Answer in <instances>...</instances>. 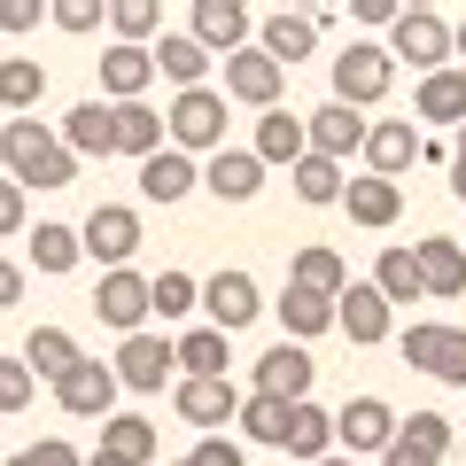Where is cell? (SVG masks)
Instances as JSON below:
<instances>
[{
	"label": "cell",
	"mask_w": 466,
	"mask_h": 466,
	"mask_svg": "<svg viewBox=\"0 0 466 466\" xmlns=\"http://www.w3.org/2000/svg\"><path fill=\"white\" fill-rule=\"evenodd\" d=\"M116 109V156H140L148 164L156 148H164V116L148 109V101H109Z\"/></svg>",
	"instance_id": "34"
},
{
	"label": "cell",
	"mask_w": 466,
	"mask_h": 466,
	"mask_svg": "<svg viewBox=\"0 0 466 466\" xmlns=\"http://www.w3.org/2000/svg\"><path fill=\"white\" fill-rule=\"evenodd\" d=\"M8 303H24V265H8V257H0V311H8Z\"/></svg>",
	"instance_id": "51"
},
{
	"label": "cell",
	"mask_w": 466,
	"mask_h": 466,
	"mask_svg": "<svg viewBox=\"0 0 466 466\" xmlns=\"http://www.w3.org/2000/svg\"><path fill=\"white\" fill-rule=\"evenodd\" d=\"M78 358H86V350L70 342L63 327H32V334H24V373H32V381H63Z\"/></svg>",
	"instance_id": "28"
},
{
	"label": "cell",
	"mask_w": 466,
	"mask_h": 466,
	"mask_svg": "<svg viewBox=\"0 0 466 466\" xmlns=\"http://www.w3.org/2000/svg\"><path fill=\"white\" fill-rule=\"evenodd\" d=\"M116 389H133V397H156V389L171 381V373H179V358H171V334H125V350H116Z\"/></svg>",
	"instance_id": "7"
},
{
	"label": "cell",
	"mask_w": 466,
	"mask_h": 466,
	"mask_svg": "<svg viewBox=\"0 0 466 466\" xmlns=\"http://www.w3.org/2000/svg\"><path fill=\"white\" fill-rule=\"evenodd\" d=\"M459 249H466V241H459Z\"/></svg>",
	"instance_id": "57"
},
{
	"label": "cell",
	"mask_w": 466,
	"mask_h": 466,
	"mask_svg": "<svg viewBox=\"0 0 466 466\" xmlns=\"http://www.w3.org/2000/svg\"><path fill=\"white\" fill-rule=\"evenodd\" d=\"M389 86H397V63H389L381 39H350L334 55V101L342 109H373V101H389Z\"/></svg>",
	"instance_id": "4"
},
{
	"label": "cell",
	"mask_w": 466,
	"mask_h": 466,
	"mask_svg": "<svg viewBox=\"0 0 466 466\" xmlns=\"http://www.w3.org/2000/svg\"><path fill=\"white\" fill-rule=\"evenodd\" d=\"M202 187H210L218 202H257V187H265V164H257L249 148H218L210 164H202Z\"/></svg>",
	"instance_id": "23"
},
{
	"label": "cell",
	"mask_w": 466,
	"mask_h": 466,
	"mask_svg": "<svg viewBox=\"0 0 466 466\" xmlns=\"http://www.w3.org/2000/svg\"><path fill=\"white\" fill-rule=\"evenodd\" d=\"M373 296L397 311V303H420L428 288H420V265H412V249H381V265H373Z\"/></svg>",
	"instance_id": "37"
},
{
	"label": "cell",
	"mask_w": 466,
	"mask_h": 466,
	"mask_svg": "<svg viewBox=\"0 0 466 466\" xmlns=\"http://www.w3.org/2000/svg\"><path fill=\"white\" fill-rule=\"evenodd\" d=\"M404 366L435 373V381L466 389V327H443V319H420V327H404Z\"/></svg>",
	"instance_id": "5"
},
{
	"label": "cell",
	"mask_w": 466,
	"mask_h": 466,
	"mask_svg": "<svg viewBox=\"0 0 466 466\" xmlns=\"http://www.w3.org/2000/svg\"><path fill=\"white\" fill-rule=\"evenodd\" d=\"M303 148H311V156H327V164H342V156H358V148H366V116H358V109H342V101H327V109H311V116H303Z\"/></svg>",
	"instance_id": "15"
},
{
	"label": "cell",
	"mask_w": 466,
	"mask_h": 466,
	"mask_svg": "<svg viewBox=\"0 0 466 466\" xmlns=\"http://www.w3.org/2000/svg\"><path fill=\"white\" fill-rule=\"evenodd\" d=\"M412 265H420V288L428 296H466V249L451 241V233H428V241H412Z\"/></svg>",
	"instance_id": "20"
},
{
	"label": "cell",
	"mask_w": 466,
	"mask_h": 466,
	"mask_svg": "<svg viewBox=\"0 0 466 466\" xmlns=\"http://www.w3.org/2000/svg\"><path fill=\"white\" fill-rule=\"evenodd\" d=\"M280 451H288V459H303V466L334 459V412H319L311 397L288 404V435H280Z\"/></svg>",
	"instance_id": "25"
},
{
	"label": "cell",
	"mask_w": 466,
	"mask_h": 466,
	"mask_svg": "<svg viewBox=\"0 0 466 466\" xmlns=\"http://www.w3.org/2000/svg\"><path fill=\"white\" fill-rule=\"evenodd\" d=\"M0 466H86L78 451L63 443V435H47V443H32V451H16V459H0Z\"/></svg>",
	"instance_id": "45"
},
{
	"label": "cell",
	"mask_w": 466,
	"mask_h": 466,
	"mask_svg": "<svg viewBox=\"0 0 466 466\" xmlns=\"http://www.w3.org/2000/svg\"><path fill=\"white\" fill-rule=\"evenodd\" d=\"M86 466H116V459H101V451H94V459H86Z\"/></svg>",
	"instance_id": "55"
},
{
	"label": "cell",
	"mask_w": 466,
	"mask_h": 466,
	"mask_svg": "<svg viewBox=\"0 0 466 466\" xmlns=\"http://www.w3.org/2000/svg\"><path fill=\"white\" fill-rule=\"evenodd\" d=\"M164 148H179V156H218V148H226V94H210V86L179 94V101L164 109Z\"/></svg>",
	"instance_id": "2"
},
{
	"label": "cell",
	"mask_w": 466,
	"mask_h": 466,
	"mask_svg": "<svg viewBox=\"0 0 466 466\" xmlns=\"http://www.w3.org/2000/svg\"><path fill=\"white\" fill-rule=\"evenodd\" d=\"M171 404H179V420L187 428H226L233 412H241V389L233 381H171Z\"/></svg>",
	"instance_id": "21"
},
{
	"label": "cell",
	"mask_w": 466,
	"mask_h": 466,
	"mask_svg": "<svg viewBox=\"0 0 466 466\" xmlns=\"http://www.w3.org/2000/svg\"><path fill=\"white\" fill-rule=\"evenodd\" d=\"M101 16L116 24V47H140V39H148L156 24H164V0H109Z\"/></svg>",
	"instance_id": "41"
},
{
	"label": "cell",
	"mask_w": 466,
	"mask_h": 466,
	"mask_svg": "<svg viewBox=\"0 0 466 466\" xmlns=\"http://www.w3.org/2000/svg\"><path fill=\"white\" fill-rule=\"evenodd\" d=\"M187 466H249V459H241V443H233V435H202Z\"/></svg>",
	"instance_id": "46"
},
{
	"label": "cell",
	"mask_w": 466,
	"mask_h": 466,
	"mask_svg": "<svg viewBox=\"0 0 466 466\" xmlns=\"http://www.w3.org/2000/svg\"><path fill=\"white\" fill-rule=\"evenodd\" d=\"M272 311H280L288 342H311V334H327V327H334V303H327V296H311V288H288Z\"/></svg>",
	"instance_id": "36"
},
{
	"label": "cell",
	"mask_w": 466,
	"mask_h": 466,
	"mask_svg": "<svg viewBox=\"0 0 466 466\" xmlns=\"http://www.w3.org/2000/svg\"><path fill=\"white\" fill-rule=\"evenodd\" d=\"M202 311H210L218 334H241L257 311H265V296H257L249 272H218V280H202Z\"/></svg>",
	"instance_id": "16"
},
{
	"label": "cell",
	"mask_w": 466,
	"mask_h": 466,
	"mask_svg": "<svg viewBox=\"0 0 466 466\" xmlns=\"http://www.w3.org/2000/svg\"><path fill=\"white\" fill-rule=\"evenodd\" d=\"M0 164H8V179H16L24 195H32V187H70L78 179V156H70L39 116H8V125H0Z\"/></svg>",
	"instance_id": "1"
},
{
	"label": "cell",
	"mask_w": 466,
	"mask_h": 466,
	"mask_svg": "<svg viewBox=\"0 0 466 466\" xmlns=\"http://www.w3.org/2000/svg\"><path fill=\"white\" fill-rule=\"evenodd\" d=\"M257 164H288V171H296L303 164V156H311V148H303V116H288V109H265V116H257Z\"/></svg>",
	"instance_id": "30"
},
{
	"label": "cell",
	"mask_w": 466,
	"mask_h": 466,
	"mask_svg": "<svg viewBox=\"0 0 466 466\" xmlns=\"http://www.w3.org/2000/svg\"><path fill=\"white\" fill-rule=\"evenodd\" d=\"M389 435H397V404H389V397H350L342 412H334V443H342V459H358V451H389Z\"/></svg>",
	"instance_id": "10"
},
{
	"label": "cell",
	"mask_w": 466,
	"mask_h": 466,
	"mask_svg": "<svg viewBox=\"0 0 466 466\" xmlns=\"http://www.w3.org/2000/svg\"><path fill=\"white\" fill-rule=\"evenodd\" d=\"M342 210L358 218V226H366V233H389V226H397V218H404V187L373 179V171H366V179H342Z\"/></svg>",
	"instance_id": "22"
},
{
	"label": "cell",
	"mask_w": 466,
	"mask_h": 466,
	"mask_svg": "<svg viewBox=\"0 0 466 466\" xmlns=\"http://www.w3.org/2000/svg\"><path fill=\"white\" fill-rule=\"evenodd\" d=\"M412 116H428V125H466V70H435V78H420Z\"/></svg>",
	"instance_id": "33"
},
{
	"label": "cell",
	"mask_w": 466,
	"mask_h": 466,
	"mask_svg": "<svg viewBox=\"0 0 466 466\" xmlns=\"http://www.w3.org/2000/svg\"><path fill=\"white\" fill-rule=\"evenodd\" d=\"M319 466H358V459H342V451H334V459H319Z\"/></svg>",
	"instance_id": "54"
},
{
	"label": "cell",
	"mask_w": 466,
	"mask_h": 466,
	"mask_svg": "<svg viewBox=\"0 0 466 466\" xmlns=\"http://www.w3.org/2000/svg\"><path fill=\"white\" fill-rule=\"evenodd\" d=\"M78 249L94 257V265L125 272V265H133V249H140V210H125V202H94L86 226H78Z\"/></svg>",
	"instance_id": "6"
},
{
	"label": "cell",
	"mask_w": 466,
	"mask_h": 466,
	"mask_svg": "<svg viewBox=\"0 0 466 466\" xmlns=\"http://www.w3.org/2000/svg\"><path fill=\"white\" fill-rule=\"evenodd\" d=\"M39 94H47V70L32 55H8L0 63V109H39Z\"/></svg>",
	"instance_id": "38"
},
{
	"label": "cell",
	"mask_w": 466,
	"mask_h": 466,
	"mask_svg": "<svg viewBox=\"0 0 466 466\" xmlns=\"http://www.w3.org/2000/svg\"><path fill=\"white\" fill-rule=\"evenodd\" d=\"M63 148L70 156H116V109L109 101H78L63 116Z\"/></svg>",
	"instance_id": "27"
},
{
	"label": "cell",
	"mask_w": 466,
	"mask_h": 466,
	"mask_svg": "<svg viewBox=\"0 0 466 466\" xmlns=\"http://www.w3.org/2000/svg\"><path fill=\"white\" fill-rule=\"evenodd\" d=\"M443 451H451V420L443 412H412V420H397L381 466H443Z\"/></svg>",
	"instance_id": "14"
},
{
	"label": "cell",
	"mask_w": 466,
	"mask_h": 466,
	"mask_svg": "<svg viewBox=\"0 0 466 466\" xmlns=\"http://www.w3.org/2000/svg\"><path fill=\"white\" fill-rule=\"evenodd\" d=\"M451 55H466V24H451Z\"/></svg>",
	"instance_id": "53"
},
{
	"label": "cell",
	"mask_w": 466,
	"mask_h": 466,
	"mask_svg": "<svg viewBox=\"0 0 466 466\" xmlns=\"http://www.w3.org/2000/svg\"><path fill=\"white\" fill-rule=\"evenodd\" d=\"M78 257H86V249H78V226H39V233H32V265H39V272H70Z\"/></svg>",
	"instance_id": "42"
},
{
	"label": "cell",
	"mask_w": 466,
	"mask_h": 466,
	"mask_svg": "<svg viewBox=\"0 0 466 466\" xmlns=\"http://www.w3.org/2000/svg\"><path fill=\"white\" fill-rule=\"evenodd\" d=\"M389 63H412L420 78L451 70V16L443 8H397V24H389Z\"/></svg>",
	"instance_id": "3"
},
{
	"label": "cell",
	"mask_w": 466,
	"mask_h": 466,
	"mask_svg": "<svg viewBox=\"0 0 466 466\" xmlns=\"http://www.w3.org/2000/svg\"><path fill=\"white\" fill-rule=\"evenodd\" d=\"M195 187H202V171H195V156H179V148H156L148 164H140V195L164 202V210H171V202H187Z\"/></svg>",
	"instance_id": "24"
},
{
	"label": "cell",
	"mask_w": 466,
	"mask_h": 466,
	"mask_svg": "<svg viewBox=\"0 0 466 466\" xmlns=\"http://www.w3.org/2000/svg\"><path fill=\"white\" fill-rule=\"evenodd\" d=\"M241 428H249V443H272L280 451V435H288V404H272V397H241Z\"/></svg>",
	"instance_id": "43"
},
{
	"label": "cell",
	"mask_w": 466,
	"mask_h": 466,
	"mask_svg": "<svg viewBox=\"0 0 466 466\" xmlns=\"http://www.w3.org/2000/svg\"><path fill=\"white\" fill-rule=\"evenodd\" d=\"M94 319H101V327H116V334H140V327H148V280H140L133 265H125V272H101Z\"/></svg>",
	"instance_id": "13"
},
{
	"label": "cell",
	"mask_w": 466,
	"mask_h": 466,
	"mask_svg": "<svg viewBox=\"0 0 466 466\" xmlns=\"http://www.w3.org/2000/svg\"><path fill=\"white\" fill-rule=\"evenodd\" d=\"M156 451H164V435H156L140 412H109V420H101V459H116V466H148Z\"/></svg>",
	"instance_id": "26"
},
{
	"label": "cell",
	"mask_w": 466,
	"mask_h": 466,
	"mask_svg": "<svg viewBox=\"0 0 466 466\" xmlns=\"http://www.w3.org/2000/svg\"><path fill=\"white\" fill-rule=\"evenodd\" d=\"M32 397H39V381L24 373V358H0V420H8V412H24Z\"/></svg>",
	"instance_id": "44"
},
{
	"label": "cell",
	"mask_w": 466,
	"mask_h": 466,
	"mask_svg": "<svg viewBox=\"0 0 466 466\" xmlns=\"http://www.w3.org/2000/svg\"><path fill=\"white\" fill-rule=\"evenodd\" d=\"M171 466H187V459H171Z\"/></svg>",
	"instance_id": "56"
},
{
	"label": "cell",
	"mask_w": 466,
	"mask_h": 466,
	"mask_svg": "<svg viewBox=\"0 0 466 466\" xmlns=\"http://www.w3.org/2000/svg\"><path fill=\"white\" fill-rule=\"evenodd\" d=\"M288 288H311V296H342V288H350V265H342V257H334V249H319V241H311V249H296V265H288Z\"/></svg>",
	"instance_id": "35"
},
{
	"label": "cell",
	"mask_w": 466,
	"mask_h": 466,
	"mask_svg": "<svg viewBox=\"0 0 466 466\" xmlns=\"http://www.w3.org/2000/svg\"><path fill=\"white\" fill-rule=\"evenodd\" d=\"M187 311H202V288L187 272H156L148 280V319H187Z\"/></svg>",
	"instance_id": "39"
},
{
	"label": "cell",
	"mask_w": 466,
	"mask_h": 466,
	"mask_svg": "<svg viewBox=\"0 0 466 466\" xmlns=\"http://www.w3.org/2000/svg\"><path fill=\"white\" fill-rule=\"evenodd\" d=\"M319 32H327V8H272V16L257 24V55H272L280 70H296L303 55L319 47Z\"/></svg>",
	"instance_id": "8"
},
{
	"label": "cell",
	"mask_w": 466,
	"mask_h": 466,
	"mask_svg": "<svg viewBox=\"0 0 466 466\" xmlns=\"http://www.w3.org/2000/svg\"><path fill=\"white\" fill-rule=\"evenodd\" d=\"M334 327L350 334L358 350H373V342H389V303L373 296V280H350L342 296H334Z\"/></svg>",
	"instance_id": "19"
},
{
	"label": "cell",
	"mask_w": 466,
	"mask_h": 466,
	"mask_svg": "<svg viewBox=\"0 0 466 466\" xmlns=\"http://www.w3.org/2000/svg\"><path fill=\"white\" fill-rule=\"evenodd\" d=\"M55 404H63L70 420H109L116 412V373L101 366V358H78V366L55 381Z\"/></svg>",
	"instance_id": "11"
},
{
	"label": "cell",
	"mask_w": 466,
	"mask_h": 466,
	"mask_svg": "<svg viewBox=\"0 0 466 466\" xmlns=\"http://www.w3.org/2000/svg\"><path fill=\"white\" fill-rule=\"evenodd\" d=\"M288 179H296V195L311 202V210H327V202H342V164H327V156H303V164L288 171Z\"/></svg>",
	"instance_id": "40"
},
{
	"label": "cell",
	"mask_w": 466,
	"mask_h": 466,
	"mask_svg": "<svg viewBox=\"0 0 466 466\" xmlns=\"http://www.w3.org/2000/svg\"><path fill=\"white\" fill-rule=\"evenodd\" d=\"M249 32H257V16L241 0H195V8H187V39H195L202 55H241Z\"/></svg>",
	"instance_id": "9"
},
{
	"label": "cell",
	"mask_w": 466,
	"mask_h": 466,
	"mask_svg": "<svg viewBox=\"0 0 466 466\" xmlns=\"http://www.w3.org/2000/svg\"><path fill=\"white\" fill-rule=\"evenodd\" d=\"M171 358H179V381H226V334L218 327H195V334H179L171 342Z\"/></svg>",
	"instance_id": "29"
},
{
	"label": "cell",
	"mask_w": 466,
	"mask_h": 466,
	"mask_svg": "<svg viewBox=\"0 0 466 466\" xmlns=\"http://www.w3.org/2000/svg\"><path fill=\"white\" fill-rule=\"evenodd\" d=\"M47 16L63 24V32H94V24H101V0H55Z\"/></svg>",
	"instance_id": "47"
},
{
	"label": "cell",
	"mask_w": 466,
	"mask_h": 466,
	"mask_svg": "<svg viewBox=\"0 0 466 466\" xmlns=\"http://www.w3.org/2000/svg\"><path fill=\"white\" fill-rule=\"evenodd\" d=\"M358 156L373 164V179H389V187H397L404 171L420 164V133L404 125V116H381V125H366V148H358Z\"/></svg>",
	"instance_id": "18"
},
{
	"label": "cell",
	"mask_w": 466,
	"mask_h": 466,
	"mask_svg": "<svg viewBox=\"0 0 466 466\" xmlns=\"http://www.w3.org/2000/svg\"><path fill=\"white\" fill-rule=\"evenodd\" d=\"M148 86H156L148 47H109V55H101V94H109V101H140Z\"/></svg>",
	"instance_id": "31"
},
{
	"label": "cell",
	"mask_w": 466,
	"mask_h": 466,
	"mask_svg": "<svg viewBox=\"0 0 466 466\" xmlns=\"http://www.w3.org/2000/svg\"><path fill=\"white\" fill-rule=\"evenodd\" d=\"M311 350L303 342H272L265 358H257V397H272V404H303L311 397Z\"/></svg>",
	"instance_id": "12"
},
{
	"label": "cell",
	"mask_w": 466,
	"mask_h": 466,
	"mask_svg": "<svg viewBox=\"0 0 466 466\" xmlns=\"http://www.w3.org/2000/svg\"><path fill=\"white\" fill-rule=\"evenodd\" d=\"M8 233H24V187L16 179H0V241Z\"/></svg>",
	"instance_id": "48"
},
{
	"label": "cell",
	"mask_w": 466,
	"mask_h": 466,
	"mask_svg": "<svg viewBox=\"0 0 466 466\" xmlns=\"http://www.w3.org/2000/svg\"><path fill=\"white\" fill-rule=\"evenodd\" d=\"M350 16L358 24H397V0H350Z\"/></svg>",
	"instance_id": "50"
},
{
	"label": "cell",
	"mask_w": 466,
	"mask_h": 466,
	"mask_svg": "<svg viewBox=\"0 0 466 466\" xmlns=\"http://www.w3.org/2000/svg\"><path fill=\"white\" fill-rule=\"evenodd\" d=\"M148 63H156V78H171L179 94H195V86H202V70H210V55H202L187 32H164V39L148 47Z\"/></svg>",
	"instance_id": "32"
},
{
	"label": "cell",
	"mask_w": 466,
	"mask_h": 466,
	"mask_svg": "<svg viewBox=\"0 0 466 466\" xmlns=\"http://www.w3.org/2000/svg\"><path fill=\"white\" fill-rule=\"evenodd\" d=\"M280 86H288V70L272 63V55H257V47L226 55V94L233 101H249V109H280Z\"/></svg>",
	"instance_id": "17"
},
{
	"label": "cell",
	"mask_w": 466,
	"mask_h": 466,
	"mask_svg": "<svg viewBox=\"0 0 466 466\" xmlns=\"http://www.w3.org/2000/svg\"><path fill=\"white\" fill-rule=\"evenodd\" d=\"M39 16H47L39 0H0V32H32Z\"/></svg>",
	"instance_id": "49"
},
{
	"label": "cell",
	"mask_w": 466,
	"mask_h": 466,
	"mask_svg": "<svg viewBox=\"0 0 466 466\" xmlns=\"http://www.w3.org/2000/svg\"><path fill=\"white\" fill-rule=\"evenodd\" d=\"M451 195L466 202V125H459V148H451Z\"/></svg>",
	"instance_id": "52"
}]
</instances>
